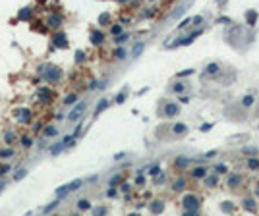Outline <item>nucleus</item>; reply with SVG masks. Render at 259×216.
<instances>
[{
	"label": "nucleus",
	"mask_w": 259,
	"mask_h": 216,
	"mask_svg": "<svg viewBox=\"0 0 259 216\" xmlns=\"http://www.w3.org/2000/svg\"><path fill=\"white\" fill-rule=\"evenodd\" d=\"M199 197L197 195H184V199H182V206H184V216H193V214H197L199 212Z\"/></svg>",
	"instance_id": "f257e3e1"
},
{
	"label": "nucleus",
	"mask_w": 259,
	"mask_h": 216,
	"mask_svg": "<svg viewBox=\"0 0 259 216\" xmlns=\"http://www.w3.org/2000/svg\"><path fill=\"white\" fill-rule=\"evenodd\" d=\"M81 185H83V182H81V179H74V182H70L68 185H62V187H58V189H56V197H60V199H64V197H66L68 193L76 191V189H79Z\"/></svg>",
	"instance_id": "f03ea898"
},
{
	"label": "nucleus",
	"mask_w": 259,
	"mask_h": 216,
	"mask_svg": "<svg viewBox=\"0 0 259 216\" xmlns=\"http://www.w3.org/2000/svg\"><path fill=\"white\" fill-rule=\"evenodd\" d=\"M199 35H201V29H195L193 33L186 35L184 39H178V41H174V43H172V44H170V47H168V48H174V47H186V44H192V43H193L195 39L199 37Z\"/></svg>",
	"instance_id": "7ed1b4c3"
},
{
	"label": "nucleus",
	"mask_w": 259,
	"mask_h": 216,
	"mask_svg": "<svg viewBox=\"0 0 259 216\" xmlns=\"http://www.w3.org/2000/svg\"><path fill=\"white\" fill-rule=\"evenodd\" d=\"M47 81H60L62 79V70L56 68V66H47V71L43 75Z\"/></svg>",
	"instance_id": "20e7f679"
},
{
	"label": "nucleus",
	"mask_w": 259,
	"mask_h": 216,
	"mask_svg": "<svg viewBox=\"0 0 259 216\" xmlns=\"http://www.w3.org/2000/svg\"><path fill=\"white\" fill-rule=\"evenodd\" d=\"M14 116H16V118L20 120L21 124H31V110H29V108H25V106H21V108H16Z\"/></svg>",
	"instance_id": "39448f33"
},
{
	"label": "nucleus",
	"mask_w": 259,
	"mask_h": 216,
	"mask_svg": "<svg viewBox=\"0 0 259 216\" xmlns=\"http://www.w3.org/2000/svg\"><path fill=\"white\" fill-rule=\"evenodd\" d=\"M85 108H87V104H85V102H77V104L74 106V110L68 114V120H70V122H76L77 118H81L83 112H85Z\"/></svg>",
	"instance_id": "423d86ee"
},
{
	"label": "nucleus",
	"mask_w": 259,
	"mask_h": 216,
	"mask_svg": "<svg viewBox=\"0 0 259 216\" xmlns=\"http://www.w3.org/2000/svg\"><path fill=\"white\" fill-rule=\"evenodd\" d=\"M52 44H54L56 48H66V47H68V37H66V33H62V31L54 33V35H52Z\"/></svg>",
	"instance_id": "0eeeda50"
},
{
	"label": "nucleus",
	"mask_w": 259,
	"mask_h": 216,
	"mask_svg": "<svg viewBox=\"0 0 259 216\" xmlns=\"http://www.w3.org/2000/svg\"><path fill=\"white\" fill-rule=\"evenodd\" d=\"M180 112V106H178L176 102H168V104H164V110H163V114L166 116V118H174V116Z\"/></svg>",
	"instance_id": "6e6552de"
},
{
	"label": "nucleus",
	"mask_w": 259,
	"mask_h": 216,
	"mask_svg": "<svg viewBox=\"0 0 259 216\" xmlns=\"http://www.w3.org/2000/svg\"><path fill=\"white\" fill-rule=\"evenodd\" d=\"M47 25L50 27V29H58V27L62 25V14H52L47 17Z\"/></svg>",
	"instance_id": "1a4fd4ad"
},
{
	"label": "nucleus",
	"mask_w": 259,
	"mask_h": 216,
	"mask_svg": "<svg viewBox=\"0 0 259 216\" xmlns=\"http://www.w3.org/2000/svg\"><path fill=\"white\" fill-rule=\"evenodd\" d=\"M219 71H220V66L217 64V62H211V64L203 70V77H215Z\"/></svg>",
	"instance_id": "9d476101"
},
{
	"label": "nucleus",
	"mask_w": 259,
	"mask_h": 216,
	"mask_svg": "<svg viewBox=\"0 0 259 216\" xmlns=\"http://www.w3.org/2000/svg\"><path fill=\"white\" fill-rule=\"evenodd\" d=\"M207 172H209L207 166H195V168L192 170V178H193V179H203L205 176H207Z\"/></svg>",
	"instance_id": "9b49d317"
},
{
	"label": "nucleus",
	"mask_w": 259,
	"mask_h": 216,
	"mask_svg": "<svg viewBox=\"0 0 259 216\" xmlns=\"http://www.w3.org/2000/svg\"><path fill=\"white\" fill-rule=\"evenodd\" d=\"M203 179H205V185L215 187V185L219 183V174H209V172H207V176H205Z\"/></svg>",
	"instance_id": "f8f14e48"
},
{
	"label": "nucleus",
	"mask_w": 259,
	"mask_h": 216,
	"mask_svg": "<svg viewBox=\"0 0 259 216\" xmlns=\"http://www.w3.org/2000/svg\"><path fill=\"white\" fill-rule=\"evenodd\" d=\"M186 89H187L186 83H182V81H176V83L172 85V89H170V93H174V95H182V93H186Z\"/></svg>",
	"instance_id": "ddd939ff"
},
{
	"label": "nucleus",
	"mask_w": 259,
	"mask_h": 216,
	"mask_svg": "<svg viewBox=\"0 0 259 216\" xmlns=\"http://www.w3.org/2000/svg\"><path fill=\"white\" fill-rule=\"evenodd\" d=\"M91 43H93V44H103V43H104V35H103L99 29H95V31L91 33Z\"/></svg>",
	"instance_id": "4468645a"
},
{
	"label": "nucleus",
	"mask_w": 259,
	"mask_h": 216,
	"mask_svg": "<svg viewBox=\"0 0 259 216\" xmlns=\"http://www.w3.org/2000/svg\"><path fill=\"white\" fill-rule=\"evenodd\" d=\"M242 183V176L240 174H230L228 176V187H238Z\"/></svg>",
	"instance_id": "2eb2a0df"
},
{
	"label": "nucleus",
	"mask_w": 259,
	"mask_h": 216,
	"mask_svg": "<svg viewBox=\"0 0 259 216\" xmlns=\"http://www.w3.org/2000/svg\"><path fill=\"white\" fill-rule=\"evenodd\" d=\"M149 209H151V212L153 214H160L163 212V209H164V205H163V201H153L149 205Z\"/></svg>",
	"instance_id": "dca6fc26"
},
{
	"label": "nucleus",
	"mask_w": 259,
	"mask_h": 216,
	"mask_svg": "<svg viewBox=\"0 0 259 216\" xmlns=\"http://www.w3.org/2000/svg\"><path fill=\"white\" fill-rule=\"evenodd\" d=\"M253 104H255V97H253L252 93H247V95L242 98V106H244V108H252Z\"/></svg>",
	"instance_id": "f3484780"
},
{
	"label": "nucleus",
	"mask_w": 259,
	"mask_h": 216,
	"mask_svg": "<svg viewBox=\"0 0 259 216\" xmlns=\"http://www.w3.org/2000/svg\"><path fill=\"white\" fill-rule=\"evenodd\" d=\"M172 133L174 135H186L187 133V125H184V124H174L172 125Z\"/></svg>",
	"instance_id": "a211bd4d"
},
{
	"label": "nucleus",
	"mask_w": 259,
	"mask_h": 216,
	"mask_svg": "<svg viewBox=\"0 0 259 216\" xmlns=\"http://www.w3.org/2000/svg\"><path fill=\"white\" fill-rule=\"evenodd\" d=\"M50 97H52V91H50L49 87H43V89H39V98H41L43 102H44V101H49Z\"/></svg>",
	"instance_id": "6ab92c4d"
},
{
	"label": "nucleus",
	"mask_w": 259,
	"mask_h": 216,
	"mask_svg": "<svg viewBox=\"0 0 259 216\" xmlns=\"http://www.w3.org/2000/svg\"><path fill=\"white\" fill-rule=\"evenodd\" d=\"M143 48H145V43H136V47H133V48H132V52H130V54H132V58H137Z\"/></svg>",
	"instance_id": "aec40b11"
},
{
	"label": "nucleus",
	"mask_w": 259,
	"mask_h": 216,
	"mask_svg": "<svg viewBox=\"0 0 259 216\" xmlns=\"http://www.w3.org/2000/svg\"><path fill=\"white\" fill-rule=\"evenodd\" d=\"M106 108H109V101H106V98H101L99 104H97V108H95V116H99L103 110H106Z\"/></svg>",
	"instance_id": "412c9836"
},
{
	"label": "nucleus",
	"mask_w": 259,
	"mask_h": 216,
	"mask_svg": "<svg viewBox=\"0 0 259 216\" xmlns=\"http://www.w3.org/2000/svg\"><path fill=\"white\" fill-rule=\"evenodd\" d=\"M246 21H247V25H255V21H257V12L255 10H249L246 14Z\"/></svg>",
	"instance_id": "4be33fe9"
},
{
	"label": "nucleus",
	"mask_w": 259,
	"mask_h": 216,
	"mask_svg": "<svg viewBox=\"0 0 259 216\" xmlns=\"http://www.w3.org/2000/svg\"><path fill=\"white\" fill-rule=\"evenodd\" d=\"M16 155V151L12 147H6V149H0V158H12Z\"/></svg>",
	"instance_id": "5701e85b"
},
{
	"label": "nucleus",
	"mask_w": 259,
	"mask_h": 216,
	"mask_svg": "<svg viewBox=\"0 0 259 216\" xmlns=\"http://www.w3.org/2000/svg\"><path fill=\"white\" fill-rule=\"evenodd\" d=\"M184 187H186V179H184V178L174 179V183H172V189H174V191H182Z\"/></svg>",
	"instance_id": "b1692460"
},
{
	"label": "nucleus",
	"mask_w": 259,
	"mask_h": 216,
	"mask_svg": "<svg viewBox=\"0 0 259 216\" xmlns=\"http://www.w3.org/2000/svg\"><path fill=\"white\" fill-rule=\"evenodd\" d=\"M242 206H244V209H246L247 212H253V210H255V203H253L252 199H249V197L242 201Z\"/></svg>",
	"instance_id": "393cba45"
},
{
	"label": "nucleus",
	"mask_w": 259,
	"mask_h": 216,
	"mask_svg": "<svg viewBox=\"0 0 259 216\" xmlns=\"http://www.w3.org/2000/svg\"><path fill=\"white\" fill-rule=\"evenodd\" d=\"M31 8H21V10H20V16H17V17H20V20H31Z\"/></svg>",
	"instance_id": "a878e982"
},
{
	"label": "nucleus",
	"mask_w": 259,
	"mask_h": 216,
	"mask_svg": "<svg viewBox=\"0 0 259 216\" xmlns=\"http://www.w3.org/2000/svg\"><path fill=\"white\" fill-rule=\"evenodd\" d=\"M215 174H219V176H220V174H222V176L228 174V166L224 164V162H220V164H217V166H215Z\"/></svg>",
	"instance_id": "bb28decb"
},
{
	"label": "nucleus",
	"mask_w": 259,
	"mask_h": 216,
	"mask_svg": "<svg viewBox=\"0 0 259 216\" xmlns=\"http://www.w3.org/2000/svg\"><path fill=\"white\" fill-rule=\"evenodd\" d=\"M247 170H252V172H255V170H259V160H257L255 156L247 160Z\"/></svg>",
	"instance_id": "cd10ccee"
},
{
	"label": "nucleus",
	"mask_w": 259,
	"mask_h": 216,
	"mask_svg": "<svg viewBox=\"0 0 259 216\" xmlns=\"http://www.w3.org/2000/svg\"><path fill=\"white\" fill-rule=\"evenodd\" d=\"M187 164H190V158H184V156L176 158V162H174V166H176V168H186Z\"/></svg>",
	"instance_id": "c85d7f7f"
},
{
	"label": "nucleus",
	"mask_w": 259,
	"mask_h": 216,
	"mask_svg": "<svg viewBox=\"0 0 259 216\" xmlns=\"http://www.w3.org/2000/svg\"><path fill=\"white\" fill-rule=\"evenodd\" d=\"M56 133H58V129L54 125H47V128H44V137H54Z\"/></svg>",
	"instance_id": "c756f323"
},
{
	"label": "nucleus",
	"mask_w": 259,
	"mask_h": 216,
	"mask_svg": "<svg viewBox=\"0 0 259 216\" xmlns=\"http://www.w3.org/2000/svg\"><path fill=\"white\" fill-rule=\"evenodd\" d=\"M195 74V70L193 68H187V70H182V71H178V74H176V77H187V75H193Z\"/></svg>",
	"instance_id": "7c9ffc66"
},
{
	"label": "nucleus",
	"mask_w": 259,
	"mask_h": 216,
	"mask_svg": "<svg viewBox=\"0 0 259 216\" xmlns=\"http://www.w3.org/2000/svg\"><path fill=\"white\" fill-rule=\"evenodd\" d=\"M77 209L79 210H89L91 209V203H89L87 199H81V201H77Z\"/></svg>",
	"instance_id": "2f4dec72"
},
{
	"label": "nucleus",
	"mask_w": 259,
	"mask_h": 216,
	"mask_svg": "<svg viewBox=\"0 0 259 216\" xmlns=\"http://www.w3.org/2000/svg\"><path fill=\"white\" fill-rule=\"evenodd\" d=\"M114 58L116 60H124V58H126V50H124L122 47H118V48L114 50Z\"/></svg>",
	"instance_id": "473e14b6"
},
{
	"label": "nucleus",
	"mask_w": 259,
	"mask_h": 216,
	"mask_svg": "<svg viewBox=\"0 0 259 216\" xmlns=\"http://www.w3.org/2000/svg\"><path fill=\"white\" fill-rule=\"evenodd\" d=\"M16 139H17V137H16V133H12V131H8V133L4 135V143H6V145H12Z\"/></svg>",
	"instance_id": "72a5a7b5"
},
{
	"label": "nucleus",
	"mask_w": 259,
	"mask_h": 216,
	"mask_svg": "<svg viewBox=\"0 0 259 216\" xmlns=\"http://www.w3.org/2000/svg\"><path fill=\"white\" fill-rule=\"evenodd\" d=\"M64 149H66V145L60 141V143H56L54 147H50V152H52V155H58V152H60V151H64Z\"/></svg>",
	"instance_id": "f704fd0d"
},
{
	"label": "nucleus",
	"mask_w": 259,
	"mask_h": 216,
	"mask_svg": "<svg viewBox=\"0 0 259 216\" xmlns=\"http://www.w3.org/2000/svg\"><path fill=\"white\" fill-rule=\"evenodd\" d=\"M60 201H62V199H60V197H58V199H56V201H52L50 205H47V206H44V212H47V214H49V212H52V210H54V209H56V206H58V203H60Z\"/></svg>",
	"instance_id": "c9c22d12"
},
{
	"label": "nucleus",
	"mask_w": 259,
	"mask_h": 216,
	"mask_svg": "<svg viewBox=\"0 0 259 216\" xmlns=\"http://www.w3.org/2000/svg\"><path fill=\"white\" fill-rule=\"evenodd\" d=\"M25 176H27V168H21V170H17V172H16V182H20V179H23Z\"/></svg>",
	"instance_id": "e433bc0d"
},
{
	"label": "nucleus",
	"mask_w": 259,
	"mask_h": 216,
	"mask_svg": "<svg viewBox=\"0 0 259 216\" xmlns=\"http://www.w3.org/2000/svg\"><path fill=\"white\" fill-rule=\"evenodd\" d=\"M244 155H247V156H255V155H257V147H244Z\"/></svg>",
	"instance_id": "4c0bfd02"
},
{
	"label": "nucleus",
	"mask_w": 259,
	"mask_h": 216,
	"mask_svg": "<svg viewBox=\"0 0 259 216\" xmlns=\"http://www.w3.org/2000/svg\"><path fill=\"white\" fill-rule=\"evenodd\" d=\"M76 101H77V95H68V97L64 98V104H66V106H68V104H74Z\"/></svg>",
	"instance_id": "58836bf2"
},
{
	"label": "nucleus",
	"mask_w": 259,
	"mask_h": 216,
	"mask_svg": "<svg viewBox=\"0 0 259 216\" xmlns=\"http://www.w3.org/2000/svg\"><path fill=\"white\" fill-rule=\"evenodd\" d=\"M157 174H160V166L159 164H153L149 168V176H157Z\"/></svg>",
	"instance_id": "ea45409f"
},
{
	"label": "nucleus",
	"mask_w": 259,
	"mask_h": 216,
	"mask_svg": "<svg viewBox=\"0 0 259 216\" xmlns=\"http://www.w3.org/2000/svg\"><path fill=\"white\" fill-rule=\"evenodd\" d=\"M21 145H23V147H31V145H33V139L27 137V135H23V137H21Z\"/></svg>",
	"instance_id": "a19ab883"
},
{
	"label": "nucleus",
	"mask_w": 259,
	"mask_h": 216,
	"mask_svg": "<svg viewBox=\"0 0 259 216\" xmlns=\"http://www.w3.org/2000/svg\"><path fill=\"white\" fill-rule=\"evenodd\" d=\"M220 209L224 210V212H232V210H234V205H232V203H222Z\"/></svg>",
	"instance_id": "79ce46f5"
},
{
	"label": "nucleus",
	"mask_w": 259,
	"mask_h": 216,
	"mask_svg": "<svg viewBox=\"0 0 259 216\" xmlns=\"http://www.w3.org/2000/svg\"><path fill=\"white\" fill-rule=\"evenodd\" d=\"M166 179V176L160 172V174H157V178H155V185H163V182Z\"/></svg>",
	"instance_id": "37998d69"
},
{
	"label": "nucleus",
	"mask_w": 259,
	"mask_h": 216,
	"mask_svg": "<svg viewBox=\"0 0 259 216\" xmlns=\"http://www.w3.org/2000/svg\"><path fill=\"white\" fill-rule=\"evenodd\" d=\"M109 21H110V16H109V14H103V16L99 17V25H106Z\"/></svg>",
	"instance_id": "c03bdc74"
},
{
	"label": "nucleus",
	"mask_w": 259,
	"mask_h": 216,
	"mask_svg": "<svg viewBox=\"0 0 259 216\" xmlns=\"http://www.w3.org/2000/svg\"><path fill=\"white\" fill-rule=\"evenodd\" d=\"M190 23H192V25H201V23H203V16H195V17H192Z\"/></svg>",
	"instance_id": "a18cd8bd"
},
{
	"label": "nucleus",
	"mask_w": 259,
	"mask_h": 216,
	"mask_svg": "<svg viewBox=\"0 0 259 216\" xmlns=\"http://www.w3.org/2000/svg\"><path fill=\"white\" fill-rule=\"evenodd\" d=\"M128 37H130V35H128V33H120V35H116V43H118V44H120V43H124V41H126Z\"/></svg>",
	"instance_id": "49530a36"
},
{
	"label": "nucleus",
	"mask_w": 259,
	"mask_h": 216,
	"mask_svg": "<svg viewBox=\"0 0 259 216\" xmlns=\"http://www.w3.org/2000/svg\"><path fill=\"white\" fill-rule=\"evenodd\" d=\"M110 33H112V35H120V33H122V25H112V27H110Z\"/></svg>",
	"instance_id": "de8ad7c7"
},
{
	"label": "nucleus",
	"mask_w": 259,
	"mask_h": 216,
	"mask_svg": "<svg viewBox=\"0 0 259 216\" xmlns=\"http://www.w3.org/2000/svg\"><path fill=\"white\" fill-rule=\"evenodd\" d=\"M85 60V52L83 50H77L76 52V62H83Z\"/></svg>",
	"instance_id": "09e8293b"
},
{
	"label": "nucleus",
	"mask_w": 259,
	"mask_h": 216,
	"mask_svg": "<svg viewBox=\"0 0 259 216\" xmlns=\"http://www.w3.org/2000/svg\"><path fill=\"white\" fill-rule=\"evenodd\" d=\"M126 95H128V93H126V91H122V93H120V95H118V97H116V102H118V104H122V102H124V101H126Z\"/></svg>",
	"instance_id": "8fccbe9b"
},
{
	"label": "nucleus",
	"mask_w": 259,
	"mask_h": 216,
	"mask_svg": "<svg viewBox=\"0 0 259 216\" xmlns=\"http://www.w3.org/2000/svg\"><path fill=\"white\" fill-rule=\"evenodd\" d=\"M136 183H137V185H145V176H143V174H137Z\"/></svg>",
	"instance_id": "3c124183"
},
{
	"label": "nucleus",
	"mask_w": 259,
	"mask_h": 216,
	"mask_svg": "<svg viewBox=\"0 0 259 216\" xmlns=\"http://www.w3.org/2000/svg\"><path fill=\"white\" fill-rule=\"evenodd\" d=\"M118 182H120V176H114V178H110L109 185H110V187H116V185H118Z\"/></svg>",
	"instance_id": "603ef678"
},
{
	"label": "nucleus",
	"mask_w": 259,
	"mask_h": 216,
	"mask_svg": "<svg viewBox=\"0 0 259 216\" xmlns=\"http://www.w3.org/2000/svg\"><path fill=\"white\" fill-rule=\"evenodd\" d=\"M10 168H12L10 164H2V166H0V176H4L6 172H10Z\"/></svg>",
	"instance_id": "864d4df0"
},
{
	"label": "nucleus",
	"mask_w": 259,
	"mask_h": 216,
	"mask_svg": "<svg viewBox=\"0 0 259 216\" xmlns=\"http://www.w3.org/2000/svg\"><path fill=\"white\" fill-rule=\"evenodd\" d=\"M106 197H110V199H112V197H116V189H114V187H110L109 191H106Z\"/></svg>",
	"instance_id": "5fc2aeb1"
},
{
	"label": "nucleus",
	"mask_w": 259,
	"mask_h": 216,
	"mask_svg": "<svg viewBox=\"0 0 259 216\" xmlns=\"http://www.w3.org/2000/svg\"><path fill=\"white\" fill-rule=\"evenodd\" d=\"M153 16V10H143L141 12V17H151Z\"/></svg>",
	"instance_id": "6e6d98bb"
},
{
	"label": "nucleus",
	"mask_w": 259,
	"mask_h": 216,
	"mask_svg": "<svg viewBox=\"0 0 259 216\" xmlns=\"http://www.w3.org/2000/svg\"><path fill=\"white\" fill-rule=\"evenodd\" d=\"M211 128H213V125H211V124H203V125H201V128H199V129H201V131H209Z\"/></svg>",
	"instance_id": "4d7b16f0"
},
{
	"label": "nucleus",
	"mask_w": 259,
	"mask_h": 216,
	"mask_svg": "<svg viewBox=\"0 0 259 216\" xmlns=\"http://www.w3.org/2000/svg\"><path fill=\"white\" fill-rule=\"evenodd\" d=\"M217 155V151H209V152H205V158H213Z\"/></svg>",
	"instance_id": "13d9d810"
},
{
	"label": "nucleus",
	"mask_w": 259,
	"mask_h": 216,
	"mask_svg": "<svg viewBox=\"0 0 259 216\" xmlns=\"http://www.w3.org/2000/svg\"><path fill=\"white\" fill-rule=\"evenodd\" d=\"M124 156H126V152H118V155L114 156V160H120V158H124Z\"/></svg>",
	"instance_id": "bf43d9fd"
},
{
	"label": "nucleus",
	"mask_w": 259,
	"mask_h": 216,
	"mask_svg": "<svg viewBox=\"0 0 259 216\" xmlns=\"http://www.w3.org/2000/svg\"><path fill=\"white\" fill-rule=\"evenodd\" d=\"M93 212H95V214H104V209H103V206H101V209H95Z\"/></svg>",
	"instance_id": "052dcab7"
},
{
	"label": "nucleus",
	"mask_w": 259,
	"mask_h": 216,
	"mask_svg": "<svg viewBox=\"0 0 259 216\" xmlns=\"http://www.w3.org/2000/svg\"><path fill=\"white\" fill-rule=\"evenodd\" d=\"M219 21H220V23H230L228 17H219Z\"/></svg>",
	"instance_id": "680f3d73"
},
{
	"label": "nucleus",
	"mask_w": 259,
	"mask_h": 216,
	"mask_svg": "<svg viewBox=\"0 0 259 216\" xmlns=\"http://www.w3.org/2000/svg\"><path fill=\"white\" fill-rule=\"evenodd\" d=\"M253 193H255V195H257V199H259V183H257V185H255V189H253Z\"/></svg>",
	"instance_id": "e2e57ef3"
},
{
	"label": "nucleus",
	"mask_w": 259,
	"mask_h": 216,
	"mask_svg": "<svg viewBox=\"0 0 259 216\" xmlns=\"http://www.w3.org/2000/svg\"><path fill=\"white\" fill-rule=\"evenodd\" d=\"M4 187H6V183H4V182H0V193H2V189H4Z\"/></svg>",
	"instance_id": "0e129e2a"
},
{
	"label": "nucleus",
	"mask_w": 259,
	"mask_h": 216,
	"mask_svg": "<svg viewBox=\"0 0 259 216\" xmlns=\"http://www.w3.org/2000/svg\"><path fill=\"white\" fill-rule=\"evenodd\" d=\"M118 2H126V0H118Z\"/></svg>",
	"instance_id": "69168bd1"
},
{
	"label": "nucleus",
	"mask_w": 259,
	"mask_h": 216,
	"mask_svg": "<svg viewBox=\"0 0 259 216\" xmlns=\"http://www.w3.org/2000/svg\"><path fill=\"white\" fill-rule=\"evenodd\" d=\"M149 2H155V0H149Z\"/></svg>",
	"instance_id": "338daca9"
}]
</instances>
